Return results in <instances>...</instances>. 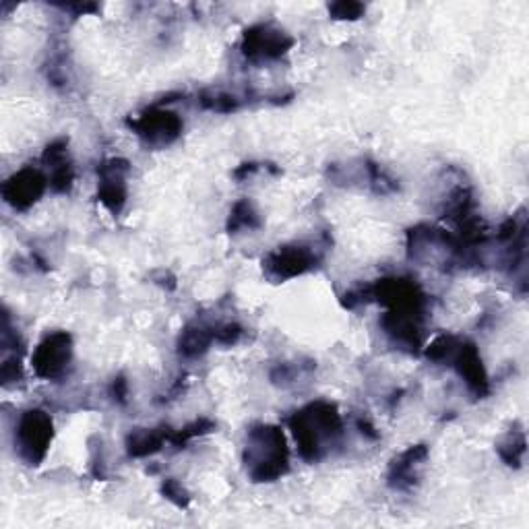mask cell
I'll use <instances>...</instances> for the list:
<instances>
[{
	"label": "cell",
	"mask_w": 529,
	"mask_h": 529,
	"mask_svg": "<svg viewBox=\"0 0 529 529\" xmlns=\"http://www.w3.org/2000/svg\"><path fill=\"white\" fill-rule=\"evenodd\" d=\"M300 457L317 463L344 437V422L329 401H315L290 418Z\"/></svg>",
	"instance_id": "1"
},
{
	"label": "cell",
	"mask_w": 529,
	"mask_h": 529,
	"mask_svg": "<svg viewBox=\"0 0 529 529\" xmlns=\"http://www.w3.org/2000/svg\"><path fill=\"white\" fill-rule=\"evenodd\" d=\"M244 463L253 482H275L282 478L290 465L284 432L271 424L253 426L246 437Z\"/></svg>",
	"instance_id": "2"
},
{
	"label": "cell",
	"mask_w": 529,
	"mask_h": 529,
	"mask_svg": "<svg viewBox=\"0 0 529 529\" xmlns=\"http://www.w3.org/2000/svg\"><path fill=\"white\" fill-rule=\"evenodd\" d=\"M408 253L412 261L430 265H455L465 261V248L445 230L432 226H416L408 232Z\"/></svg>",
	"instance_id": "3"
},
{
	"label": "cell",
	"mask_w": 529,
	"mask_h": 529,
	"mask_svg": "<svg viewBox=\"0 0 529 529\" xmlns=\"http://www.w3.org/2000/svg\"><path fill=\"white\" fill-rule=\"evenodd\" d=\"M323 259L319 244L294 242L275 248L263 261V271L271 282H288L298 275L313 271Z\"/></svg>",
	"instance_id": "4"
},
{
	"label": "cell",
	"mask_w": 529,
	"mask_h": 529,
	"mask_svg": "<svg viewBox=\"0 0 529 529\" xmlns=\"http://www.w3.org/2000/svg\"><path fill=\"white\" fill-rule=\"evenodd\" d=\"M54 426L44 410H29L21 414L15 428V451L27 465H40L50 449Z\"/></svg>",
	"instance_id": "5"
},
{
	"label": "cell",
	"mask_w": 529,
	"mask_h": 529,
	"mask_svg": "<svg viewBox=\"0 0 529 529\" xmlns=\"http://www.w3.org/2000/svg\"><path fill=\"white\" fill-rule=\"evenodd\" d=\"M73 362V337L67 331H54L42 339L31 356V366L40 379H65Z\"/></svg>",
	"instance_id": "6"
},
{
	"label": "cell",
	"mask_w": 529,
	"mask_h": 529,
	"mask_svg": "<svg viewBox=\"0 0 529 529\" xmlns=\"http://www.w3.org/2000/svg\"><path fill=\"white\" fill-rule=\"evenodd\" d=\"M129 127L153 147H166L174 143L182 133V120L178 114L164 110L162 106H153L141 112L137 118L129 120Z\"/></svg>",
	"instance_id": "7"
},
{
	"label": "cell",
	"mask_w": 529,
	"mask_h": 529,
	"mask_svg": "<svg viewBox=\"0 0 529 529\" xmlns=\"http://www.w3.org/2000/svg\"><path fill=\"white\" fill-rule=\"evenodd\" d=\"M292 46H294V40L286 34V31L273 27L269 23L246 29L244 40H242V52L248 60H253V62H267V60L282 58Z\"/></svg>",
	"instance_id": "8"
},
{
	"label": "cell",
	"mask_w": 529,
	"mask_h": 529,
	"mask_svg": "<svg viewBox=\"0 0 529 529\" xmlns=\"http://www.w3.org/2000/svg\"><path fill=\"white\" fill-rule=\"evenodd\" d=\"M48 186V176L42 170L27 166L7 178L3 184V197L15 211H27L42 199Z\"/></svg>",
	"instance_id": "9"
},
{
	"label": "cell",
	"mask_w": 529,
	"mask_h": 529,
	"mask_svg": "<svg viewBox=\"0 0 529 529\" xmlns=\"http://www.w3.org/2000/svg\"><path fill=\"white\" fill-rule=\"evenodd\" d=\"M129 172H131V166L127 160H122V158H110L102 162V166L98 168V176H100L98 199L114 215H118L124 203H127Z\"/></svg>",
	"instance_id": "10"
},
{
	"label": "cell",
	"mask_w": 529,
	"mask_h": 529,
	"mask_svg": "<svg viewBox=\"0 0 529 529\" xmlns=\"http://www.w3.org/2000/svg\"><path fill=\"white\" fill-rule=\"evenodd\" d=\"M426 459H428V449L424 445L410 447L401 455H397L389 465V474H387L389 488L399 492L414 490L422 478V468Z\"/></svg>",
	"instance_id": "11"
},
{
	"label": "cell",
	"mask_w": 529,
	"mask_h": 529,
	"mask_svg": "<svg viewBox=\"0 0 529 529\" xmlns=\"http://www.w3.org/2000/svg\"><path fill=\"white\" fill-rule=\"evenodd\" d=\"M451 366L459 372V377L468 385V389L478 395L484 397L490 391V383H488V375L484 370L482 358L478 354V348L470 341H461V346L451 362Z\"/></svg>",
	"instance_id": "12"
},
{
	"label": "cell",
	"mask_w": 529,
	"mask_h": 529,
	"mask_svg": "<svg viewBox=\"0 0 529 529\" xmlns=\"http://www.w3.org/2000/svg\"><path fill=\"white\" fill-rule=\"evenodd\" d=\"M44 166L50 170L48 182L54 193H69L75 170L69 160V141L67 139H56L52 141L42 155Z\"/></svg>",
	"instance_id": "13"
},
{
	"label": "cell",
	"mask_w": 529,
	"mask_h": 529,
	"mask_svg": "<svg viewBox=\"0 0 529 529\" xmlns=\"http://www.w3.org/2000/svg\"><path fill=\"white\" fill-rule=\"evenodd\" d=\"M172 441V432L168 428H141L129 434L127 451L131 457H149L164 449V445Z\"/></svg>",
	"instance_id": "14"
},
{
	"label": "cell",
	"mask_w": 529,
	"mask_h": 529,
	"mask_svg": "<svg viewBox=\"0 0 529 529\" xmlns=\"http://www.w3.org/2000/svg\"><path fill=\"white\" fill-rule=\"evenodd\" d=\"M215 341V329L203 323L186 325L178 339V352L184 358H201Z\"/></svg>",
	"instance_id": "15"
},
{
	"label": "cell",
	"mask_w": 529,
	"mask_h": 529,
	"mask_svg": "<svg viewBox=\"0 0 529 529\" xmlns=\"http://www.w3.org/2000/svg\"><path fill=\"white\" fill-rule=\"evenodd\" d=\"M261 228V217L257 213V209L253 207L251 201H238L232 211H230V220H228V230L232 234L244 232V230H257Z\"/></svg>",
	"instance_id": "16"
},
{
	"label": "cell",
	"mask_w": 529,
	"mask_h": 529,
	"mask_svg": "<svg viewBox=\"0 0 529 529\" xmlns=\"http://www.w3.org/2000/svg\"><path fill=\"white\" fill-rule=\"evenodd\" d=\"M527 451V441H525V432L523 430H513L507 437L499 443V455L507 465H513V468H519L525 459Z\"/></svg>",
	"instance_id": "17"
},
{
	"label": "cell",
	"mask_w": 529,
	"mask_h": 529,
	"mask_svg": "<svg viewBox=\"0 0 529 529\" xmlns=\"http://www.w3.org/2000/svg\"><path fill=\"white\" fill-rule=\"evenodd\" d=\"M199 102L205 110L220 112V114L234 112L240 106L236 96H232V93H224V91H203L199 96Z\"/></svg>",
	"instance_id": "18"
},
{
	"label": "cell",
	"mask_w": 529,
	"mask_h": 529,
	"mask_svg": "<svg viewBox=\"0 0 529 529\" xmlns=\"http://www.w3.org/2000/svg\"><path fill=\"white\" fill-rule=\"evenodd\" d=\"M213 428H215V424H213L211 420H207V418L195 420V422H191L189 426H184L182 430H178L176 434L172 432V441H170V443H174L176 447H180V445H184V443H189V441L201 437V434L211 432Z\"/></svg>",
	"instance_id": "19"
},
{
	"label": "cell",
	"mask_w": 529,
	"mask_h": 529,
	"mask_svg": "<svg viewBox=\"0 0 529 529\" xmlns=\"http://www.w3.org/2000/svg\"><path fill=\"white\" fill-rule=\"evenodd\" d=\"M162 494L166 496L170 503H174L178 509H189V505H191L189 492H186L184 486L178 480H174V478H168L162 484Z\"/></svg>",
	"instance_id": "20"
},
{
	"label": "cell",
	"mask_w": 529,
	"mask_h": 529,
	"mask_svg": "<svg viewBox=\"0 0 529 529\" xmlns=\"http://www.w3.org/2000/svg\"><path fill=\"white\" fill-rule=\"evenodd\" d=\"M242 335V327L236 323H228L220 329H215V341L222 346H234Z\"/></svg>",
	"instance_id": "21"
},
{
	"label": "cell",
	"mask_w": 529,
	"mask_h": 529,
	"mask_svg": "<svg viewBox=\"0 0 529 529\" xmlns=\"http://www.w3.org/2000/svg\"><path fill=\"white\" fill-rule=\"evenodd\" d=\"M329 11L337 19H358L364 13V7L360 3H337V5H331Z\"/></svg>",
	"instance_id": "22"
},
{
	"label": "cell",
	"mask_w": 529,
	"mask_h": 529,
	"mask_svg": "<svg viewBox=\"0 0 529 529\" xmlns=\"http://www.w3.org/2000/svg\"><path fill=\"white\" fill-rule=\"evenodd\" d=\"M0 377H3V383L9 385V383H15L17 379H21V362L19 358H7L3 362V368H0Z\"/></svg>",
	"instance_id": "23"
},
{
	"label": "cell",
	"mask_w": 529,
	"mask_h": 529,
	"mask_svg": "<svg viewBox=\"0 0 529 529\" xmlns=\"http://www.w3.org/2000/svg\"><path fill=\"white\" fill-rule=\"evenodd\" d=\"M112 395H114V399L120 401V403L127 401V395H129V383L124 381L122 377L114 379V383H112Z\"/></svg>",
	"instance_id": "24"
}]
</instances>
